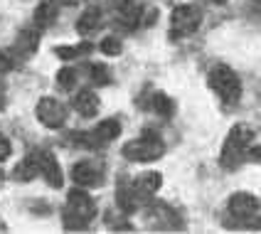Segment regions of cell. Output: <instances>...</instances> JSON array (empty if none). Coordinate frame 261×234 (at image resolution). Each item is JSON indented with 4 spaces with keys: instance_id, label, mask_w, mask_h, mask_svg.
<instances>
[{
    "instance_id": "5",
    "label": "cell",
    "mask_w": 261,
    "mask_h": 234,
    "mask_svg": "<svg viewBox=\"0 0 261 234\" xmlns=\"http://www.w3.org/2000/svg\"><path fill=\"white\" fill-rule=\"evenodd\" d=\"M202 25V10L192 3H182V5H175L173 13H170V37L180 40V37H188L192 32H197V28Z\"/></svg>"
},
{
    "instance_id": "17",
    "label": "cell",
    "mask_w": 261,
    "mask_h": 234,
    "mask_svg": "<svg viewBox=\"0 0 261 234\" xmlns=\"http://www.w3.org/2000/svg\"><path fill=\"white\" fill-rule=\"evenodd\" d=\"M99 22H101V10L99 8H87L84 15L76 20V30H79V35H91L99 28Z\"/></svg>"
},
{
    "instance_id": "23",
    "label": "cell",
    "mask_w": 261,
    "mask_h": 234,
    "mask_svg": "<svg viewBox=\"0 0 261 234\" xmlns=\"http://www.w3.org/2000/svg\"><path fill=\"white\" fill-rule=\"evenodd\" d=\"M55 55L64 62H72L82 55V49H79V44H62V47H55Z\"/></svg>"
},
{
    "instance_id": "4",
    "label": "cell",
    "mask_w": 261,
    "mask_h": 234,
    "mask_svg": "<svg viewBox=\"0 0 261 234\" xmlns=\"http://www.w3.org/2000/svg\"><path fill=\"white\" fill-rule=\"evenodd\" d=\"M123 158L126 161H133V163H150V161H158L160 155L165 153V143L163 138H158L155 133H143L141 138L136 141H128L126 146L121 148Z\"/></svg>"
},
{
    "instance_id": "11",
    "label": "cell",
    "mask_w": 261,
    "mask_h": 234,
    "mask_svg": "<svg viewBox=\"0 0 261 234\" xmlns=\"http://www.w3.org/2000/svg\"><path fill=\"white\" fill-rule=\"evenodd\" d=\"M72 106L79 116L91 118V116H96V111H99V96H96L91 89H82V91L74 96Z\"/></svg>"
},
{
    "instance_id": "10",
    "label": "cell",
    "mask_w": 261,
    "mask_h": 234,
    "mask_svg": "<svg viewBox=\"0 0 261 234\" xmlns=\"http://www.w3.org/2000/svg\"><path fill=\"white\" fill-rule=\"evenodd\" d=\"M40 168H42V177L47 180V185L52 188H62L64 175H62V168H59L57 158L47 150H40Z\"/></svg>"
},
{
    "instance_id": "27",
    "label": "cell",
    "mask_w": 261,
    "mask_h": 234,
    "mask_svg": "<svg viewBox=\"0 0 261 234\" xmlns=\"http://www.w3.org/2000/svg\"><path fill=\"white\" fill-rule=\"evenodd\" d=\"M247 158H251L254 163H259V165H261V146L249 148V155H247Z\"/></svg>"
},
{
    "instance_id": "8",
    "label": "cell",
    "mask_w": 261,
    "mask_h": 234,
    "mask_svg": "<svg viewBox=\"0 0 261 234\" xmlns=\"http://www.w3.org/2000/svg\"><path fill=\"white\" fill-rule=\"evenodd\" d=\"M227 207H229V212H232L234 217L249 220V217H254V215L259 212L261 202L254 195H249V192H234L232 197L227 200Z\"/></svg>"
},
{
    "instance_id": "19",
    "label": "cell",
    "mask_w": 261,
    "mask_h": 234,
    "mask_svg": "<svg viewBox=\"0 0 261 234\" xmlns=\"http://www.w3.org/2000/svg\"><path fill=\"white\" fill-rule=\"evenodd\" d=\"M89 79H91V84H96V87H106V84H111V72H109V67L101 64V62H91V64H89Z\"/></svg>"
},
{
    "instance_id": "20",
    "label": "cell",
    "mask_w": 261,
    "mask_h": 234,
    "mask_svg": "<svg viewBox=\"0 0 261 234\" xmlns=\"http://www.w3.org/2000/svg\"><path fill=\"white\" fill-rule=\"evenodd\" d=\"M138 190L130 185V188H118L116 192V202L118 207H121V212H133L136 210V202H138Z\"/></svg>"
},
{
    "instance_id": "2",
    "label": "cell",
    "mask_w": 261,
    "mask_h": 234,
    "mask_svg": "<svg viewBox=\"0 0 261 234\" xmlns=\"http://www.w3.org/2000/svg\"><path fill=\"white\" fill-rule=\"evenodd\" d=\"M254 141V131L247 123H237L232 131L224 138V148H222V168H237L239 163L249 155V143Z\"/></svg>"
},
{
    "instance_id": "24",
    "label": "cell",
    "mask_w": 261,
    "mask_h": 234,
    "mask_svg": "<svg viewBox=\"0 0 261 234\" xmlns=\"http://www.w3.org/2000/svg\"><path fill=\"white\" fill-rule=\"evenodd\" d=\"M15 67V52L13 49H0V72H13Z\"/></svg>"
},
{
    "instance_id": "28",
    "label": "cell",
    "mask_w": 261,
    "mask_h": 234,
    "mask_svg": "<svg viewBox=\"0 0 261 234\" xmlns=\"http://www.w3.org/2000/svg\"><path fill=\"white\" fill-rule=\"evenodd\" d=\"M212 3H215V5H224L227 0H212Z\"/></svg>"
},
{
    "instance_id": "7",
    "label": "cell",
    "mask_w": 261,
    "mask_h": 234,
    "mask_svg": "<svg viewBox=\"0 0 261 234\" xmlns=\"http://www.w3.org/2000/svg\"><path fill=\"white\" fill-rule=\"evenodd\" d=\"M72 177L82 188H99L103 183V168L96 161H79L72 168Z\"/></svg>"
},
{
    "instance_id": "21",
    "label": "cell",
    "mask_w": 261,
    "mask_h": 234,
    "mask_svg": "<svg viewBox=\"0 0 261 234\" xmlns=\"http://www.w3.org/2000/svg\"><path fill=\"white\" fill-rule=\"evenodd\" d=\"M99 49H101L106 57H118V55L123 52V44H121V40H118V37H114V35H106L101 42H99Z\"/></svg>"
},
{
    "instance_id": "3",
    "label": "cell",
    "mask_w": 261,
    "mask_h": 234,
    "mask_svg": "<svg viewBox=\"0 0 261 234\" xmlns=\"http://www.w3.org/2000/svg\"><path fill=\"white\" fill-rule=\"evenodd\" d=\"M67 210H64V227L67 229H84L96 215V205L84 190H72L67 195Z\"/></svg>"
},
{
    "instance_id": "25",
    "label": "cell",
    "mask_w": 261,
    "mask_h": 234,
    "mask_svg": "<svg viewBox=\"0 0 261 234\" xmlns=\"http://www.w3.org/2000/svg\"><path fill=\"white\" fill-rule=\"evenodd\" d=\"M10 153H13V146H10L8 136H3V133H0V163L8 161V158H10Z\"/></svg>"
},
{
    "instance_id": "12",
    "label": "cell",
    "mask_w": 261,
    "mask_h": 234,
    "mask_svg": "<svg viewBox=\"0 0 261 234\" xmlns=\"http://www.w3.org/2000/svg\"><path fill=\"white\" fill-rule=\"evenodd\" d=\"M37 42H40V30L28 28L17 35V40H15V44H13V52L20 55V57H30V55L37 49Z\"/></svg>"
},
{
    "instance_id": "1",
    "label": "cell",
    "mask_w": 261,
    "mask_h": 234,
    "mask_svg": "<svg viewBox=\"0 0 261 234\" xmlns=\"http://www.w3.org/2000/svg\"><path fill=\"white\" fill-rule=\"evenodd\" d=\"M207 84L227 106H234L242 99V82H239L237 72L227 64H215L207 74Z\"/></svg>"
},
{
    "instance_id": "6",
    "label": "cell",
    "mask_w": 261,
    "mask_h": 234,
    "mask_svg": "<svg viewBox=\"0 0 261 234\" xmlns=\"http://www.w3.org/2000/svg\"><path fill=\"white\" fill-rule=\"evenodd\" d=\"M35 114H37V121L47 128H62L67 123V106L52 96H42L35 106Z\"/></svg>"
},
{
    "instance_id": "14",
    "label": "cell",
    "mask_w": 261,
    "mask_h": 234,
    "mask_svg": "<svg viewBox=\"0 0 261 234\" xmlns=\"http://www.w3.org/2000/svg\"><path fill=\"white\" fill-rule=\"evenodd\" d=\"M57 15H59L57 0H42V3L35 8V25L40 30L49 28V25L57 20Z\"/></svg>"
},
{
    "instance_id": "15",
    "label": "cell",
    "mask_w": 261,
    "mask_h": 234,
    "mask_svg": "<svg viewBox=\"0 0 261 234\" xmlns=\"http://www.w3.org/2000/svg\"><path fill=\"white\" fill-rule=\"evenodd\" d=\"M141 17H143V8H141L136 0H126V3L121 5V10H118L121 25L128 30H133L136 25H141Z\"/></svg>"
},
{
    "instance_id": "13",
    "label": "cell",
    "mask_w": 261,
    "mask_h": 234,
    "mask_svg": "<svg viewBox=\"0 0 261 234\" xmlns=\"http://www.w3.org/2000/svg\"><path fill=\"white\" fill-rule=\"evenodd\" d=\"M160 185H163V175H160L158 170H145L141 175L133 180V188L138 190V195H155L160 190Z\"/></svg>"
},
{
    "instance_id": "16",
    "label": "cell",
    "mask_w": 261,
    "mask_h": 234,
    "mask_svg": "<svg viewBox=\"0 0 261 234\" xmlns=\"http://www.w3.org/2000/svg\"><path fill=\"white\" fill-rule=\"evenodd\" d=\"M91 136L99 143H111V141H116L118 136H121V123H118L116 118H106L101 123H96V128H94Z\"/></svg>"
},
{
    "instance_id": "26",
    "label": "cell",
    "mask_w": 261,
    "mask_h": 234,
    "mask_svg": "<svg viewBox=\"0 0 261 234\" xmlns=\"http://www.w3.org/2000/svg\"><path fill=\"white\" fill-rule=\"evenodd\" d=\"M155 20H158V10L153 8L150 13H143V17H141V25H145V28H150V25H153Z\"/></svg>"
},
{
    "instance_id": "18",
    "label": "cell",
    "mask_w": 261,
    "mask_h": 234,
    "mask_svg": "<svg viewBox=\"0 0 261 234\" xmlns=\"http://www.w3.org/2000/svg\"><path fill=\"white\" fill-rule=\"evenodd\" d=\"M150 109H153L158 116H163V118H170L175 114L173 99H170L168 94H163V91H158V94H153V96H150Z\"/></svg>"
},
{
    "instance_id": "9",
    "label": "cell",
    "mask_w": 261,
    "mask_h": 234,
    "mask_svg": "<svg viewBox=\"0 0 261 234\" xmlns=\"http://www.w3.org/2000/svg\"><path fill=\"white\" fill-rule=\"evenodd\" d=\"M37 175H42V168H40V150L25 155V158L13 168V177L17 183H32Z\"/></svg>"
},
{
    "instance_id": "22",
    "label": "cell",
    "mask_w": 261,
    "mask_h": 234,
    "mask_svg": "<svg viewBox=\"0 0 261 234\" xmlns=\"http://www.w3.org/2000/svg\"><path fill=\"white\" fill-rule=\"evenodd\" d=\"M57 84H59V89H64V91H72L74 84H76V72H74L72 67H62L57 72Z\"/></svg>"
}]
</instances>
